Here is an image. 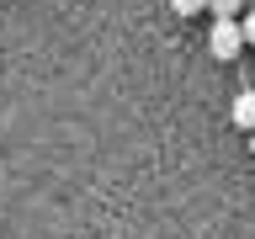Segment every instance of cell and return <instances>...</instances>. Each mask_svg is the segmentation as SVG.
I'll use <instances>...</instances> for the list:
<instances>
[{"mask_svg":"<svg viewBox=\"0 0 255 239\" xmlns=\"http://www.w3.org/2000/svg\"><path fill=\"white\" fill-rule=\"evenodd\" d=\"M207 53H213V59H239V53H245V27H239V21H213V27H207Z\"/></svg>","mask_w":255,"mask_h":239,"instance_id":"6da1fadb","label":"cell"},{"mask_svg":"<svg viewBox=\"0 0 255 239\" xmlns=\"http://www.w3.org/2000/svg\"><path fill=\"white\" fill-rule=\"evenodd\" d=\"M229 117H234V127L255 133V91H239V96H234V107H229Z\"/></svg>","mask_w":255,"mask_h":239,"instance_id":"7a4b0ae2","label":"cell"},{"mask_svg":"<svg viewBox=\"0 0 255 239\" xmlns=\"http://www.w3.org/2000/svg\"><path fill=\"white\" fill-rule=\"evenodd\" d=\"M207 11H213V21H239L245 0H207Z\"/></svg>","mask_w":255,"mask_h":239,"instance_id":"3957f363","label":"cell"},{"mask_svg":"<svg viewBox=\"0 0 255 239\" xmlns=\"http://www.w3.org/2000/svg\"><path fill=\"white\" fill-rule=\"evenodd\" d=\"M170 11H175V16H202L207 0H170Z\"/></svg>","mask_w":255,"mask_h":239,"instance_id":"277c9868","label":"cell"},{"mask_svg":"<svg viewBox=\"0 0 255 239\" xmlns=\"http://www.w3.org/2000/svg\"><path fill=\"white\" fill-rule=\"evenodd\" d=\"M239 27H245V48H255V11H245V21H239Z\"/></svg>","mask_w":255,"mask_h":239,"instance_id":"5b68a950","label":"cell"},{"mask_svg":"<svg viewBox=\"0 0 255 239\" xmlns=\"http://www.w3.org/2000/svg\"><path fill=\"white\" fill-rule=\"evenodd\" d=\"M250 149H255V133H250Z\"/></svg>","mask_w":255,"mask_h":239,"instance_id":"8992f818","label":"cell"}]
</instances>
